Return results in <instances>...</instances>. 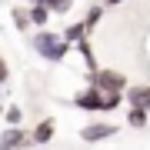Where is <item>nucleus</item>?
Returning a JSON list of instances; mask_svg holds the SVG:
<instances>
[{
	"instance_id": "3",
	"label": "nucleus",
	"mask_w": 150,
	"mask_h": 150,
	"mask_svg": "<svg viewBox=\"0 0 150 150\" xmlns=\"http://www.w3.org/2000/svg\"><path fill=\"white\" fill-rule=\"evenodd\" d=\"M57 40H60V37H57L54 30H47V27H43L40 33H33V40H30V47H33V50H37V54L43 57V54H47V50H50V47H54V43H57Z\"/></svg>"
},
{
	"instance_id": "1",
	"label": "nucleus",
	"mask_w": 150,
	"mask_h": 150,
	"mask_svg": "<svg viewBox=\"0 0 150 150\" xmlns=\"http://www.w3.org/2000/svg\"><path fill=\"white\" fill-rule=\"evenodd\" d=\"M90 80H93V87L100 93H120L123 90V83H127V77L123 74H117V70H100V74H90Z\"/></svg>"
},
{
	"instance_id": "14",
	"label": "nucleus",
	"mask_w": 150,
	"mask_h": 150,
	"mask_svg": "<svg viewBox=\"0 0 150 150\" xmlns=\"http://www.w3.org/2000/svg\"><path fill=\"white\" fill-rule=\"evenodd\" d=\"M4 80H7V60L0 57V87H4Z\"/></svg>"
},
{
	"instance_id": "15",
	"label": "nucleus",
	"mask_w": 150,
	"mask_h": 150,
	"mask_svg": "<svg viewBox=\"0 0 150 150\" xmlns=\"http://www.w3.org/2000/svg\"><path fill=\"white\" fill-rule=\"evenodd\" d=\"M103 4H107V7H113V4H123V0H103Z\"/></svg>"
},
{
	"instance_id": "6",
	"label": "nucleus",
	"mask_w": 150,
	"mask_h": 150,
	"mask_svg": "<svg viewBox=\"0 0 150 150\" xmlns=\"http://www.w3.org/2000/svg\"><path fill=\"white\" fill-rule=\"evenodd\" d=\"M27 17H30V23H33V27H47V20H50V10H47L43 4H30Z\"/></svg>"
},
{
	"instance_id": "2",
	"label": "nucleus",
	"mask_w": 150,
	"mask_h": 150,
	"mask_svg": "<svg viewBox=\"0 0 150 150\" xmlns=\"http://www.w3.org/2000/svg\"><path fill=\"white\" fill-rule=\"evenodd\" d=\"M117 134V127L113 123H90V127L80 130V137L87 140V144H93V140H103V137H113Z\"/></svg>"
},
{
	"instance_id": "16",
	"label": "nucleus",
	"mask_w": 150,
	"mask_h": 150,
	"mask_svg": "<svg viewBox=\"0 0 150 150\" xmlns=\"http://www.w3.org/2000/svg\"><path fill=\"white\" fill-rule=\"evenodd\" d=\"M30 4H40V0H30Z\"/></svg>"
},
{
	"instance_id": "12",
	"label": "nucleus",
	"mask_w": 150,
	"mask_h": 150,
	"mask_svg": "<svg viewBox=\"0 0 150 150\" xmlns=\"http://www.w3.org/2000/svg\"><path fill=\"white\" fill-rule=\"evenodd\" d=\"M144 123H147V110L134 107V110H130V127H144Z\"/></svg>"
},
{
	"instance_id": "4",
	"label": "nucleus",
	"mask_w": 150,
	"mask_h": 150,
	"mask_svg": "<svg viewBox=\"0 0 150 150\" xmlns=\"http://www.w3.org/2000/svg\"><path fill=\"white\" fill-rule=\"evenodd\" d=\"M127 100H130V107L150 110V87H130V90H127Z\"/></svg>"
},
{
	"instance_id": "13",
	"label": "nucleus",
	"mask_w": 150,
	"mask_h": 150,
	"mask_svg": "<svg viewBox=\"0 0 150 150\" xmlns=\"http://www.w3.org/2000/svg\"><path fill=\"white\" fill-rule=\"evenodd\" d=\"M20 107H17V103H10V107H7V123H20Z\"/></svg>"
},
{
	"instance_id": "9",
	"label": "nucleus",
	"mask_w": 150,
	"mask_h": 150,
	"mask_svg": "<svg viewBox=\"0 0 150 150\" xmlns=\"http://www.w3.org/2000/svg\"><path fill=\"white\" fill-rule=\"evenodd\" d=\"M100 17H103V10H100V7H90V10H87V17H83V30L90 33V30L97 27V20H100Z\"/></svg>"
},
{
	"instance_id": "7",
	"label": "nucleus",
	"mask_w": 150,
	"mask_h": 150,
	"mask_svg": "<svg viewBox=\"0 0 150 150\" xmlns=\"http://www.w3.org/2000/svg\"><path fill=\"white\" fill-rule=\"evenodd\" d=\"M80 37H87V30H83V23H70V27L64 30V40L70 43V47H74V43L80 40Z\"/></svg>"
},
{
	"instance_id": "8",
	"label": "nucleus",
	"mask_w": 150,
	"mask_h": 150,
	"mask_svg": "<svg viewBox=\"0 0 150 150\" xmlns=\"http://www.w3.org/2000/svg\"><path fill=\"white\" fill-rule=\"evenodd\" d=\"M43 7H47L50 13H67L70 7H74V0H40Z\"/></svg>"
},
{
	"instance_id": "11",
	"label": "nucleus",
	"mask_w": 150,
	"mask_h": 150,
	"mask_svg": "<svg viewBox=\"0 0 150 150\" xmlns=\"http://www.w3.org/2000/svg\"><path fill=\"white\" fill-rule=\"evenodd\" d=\"M50 137H54V120H43V123H40V130H37V137H33V140H50Z\"/></svg>"
},
{
	"instance_id": "5",
	"label": "nucleus",
	"mask_w": 150,
	"mask_h": 150,
	"mask_svg": "<svg viewBox=\"0 0 150 150\" xmlns=\"http://www.w3.org/2000/svg\"><path fill=\"white\" fill-rule=\"evenodd\" d=\"M23 144V130L20 127H7L4 134H0V150H13Z\"/></svg>"
},
{
	"instance_id": "10",
	"label": "nucleus",
	"mask_w": 150,
	"mask_h": 150,
	"mask_svg": "<svg viewBox=\"0 0 150 150\" xmlns=\"http://www.w3.org/2000/svg\"><path fill=\"white\" fill-rule=\"evenodd\" d=\"M10 17H13V27H17V30H27V27H30V17H27V10H20V7H13Z\"/></svg>"
}]
</instances>
